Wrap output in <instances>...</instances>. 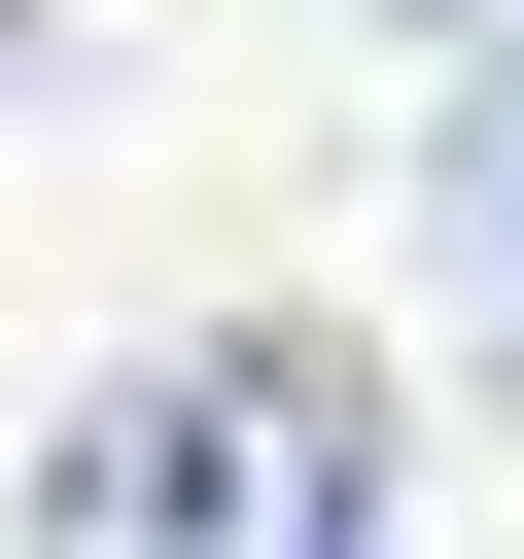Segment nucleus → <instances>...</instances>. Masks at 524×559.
<instances>
[{"instance_id": "obj_1", "label": "nucleus", "mask_w": 524, "mask_h": 559, "mask_svg": "<svg viewBox=\"0 0 524 559\" xmlns=\"http://www.w3.org/2000/svg\"><path fill=\"white\" fill-rule=\"evenodd\" d=\"M0 559H419L384 524V384L349 349H140V384H70Z\"/></svg>"}, {"instance_id": "obj_2", "label": "nucleus", "mask_w": 524, "mask_h": 559, "mask_svg": "<svg viewBox=\"0 0 524 559\" xmlns=\"http://www.w3.org/2000/svg\"><path fill=\"white\" fill-rule=\"evenodd\" d=\"M419 280H454V314H489V384H524V105H454V140H419Z\"/></svg>"}, {"instance_id": "obj_3", "label": "nucleus", "mask_w": 524, "mask_h": 559, "mask_svg": "<svg viewBox=\"0 0 524 559\" xmlns=\"http://www.w3.org/2000/svg\"><path fill=\"white\" fill-rule=\"evenodd\" d=\"M384 35H419V70H454V105H524V0H384Z\"/></svg>"}]
</instances>
